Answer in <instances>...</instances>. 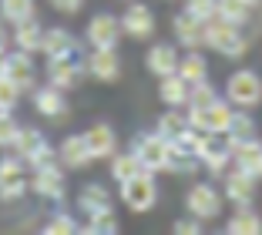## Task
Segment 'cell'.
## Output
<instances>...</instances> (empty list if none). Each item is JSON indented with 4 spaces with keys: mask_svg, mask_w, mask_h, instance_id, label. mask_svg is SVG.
Wrapping results in <instances>:
<instances>
[{
    "mask_svg": "<svg viewBox=\"0 0 262 235\" xmlns=\"http://www.w3.org/2000/svg\"><path fill=\"white\" fill-rule=\"evenodd\" d=\"M7 74V51H4V47H0V77Z\"/></svg>",
    "mask_w": 262,
    "mask_h": 235,
    "instance_id": "f6af8a7d",
    "label": "cell"
},
{
    "mask_svg": "<svg viewBox=\"0 0 262 235\" xmlns=\"http://www.w3.org/2000/svg\"><path fill=\"white\" fill-rule=\"evenodd\" d=\"M84 64H88V74L101 84H111V81L121 77V57H118L115 47H91Z\"/></svg>",
    "mask_w": 262,
    "mask_h": 235,
    "instance_id": "8fae6325",
    "label": "cell"
},
{
    "mask_svg": "<svg viewBox=\"0 0 262 235\" xmlns=\"http://www.w3.org/2000/svg\"><path fill=\"white\" fill-rule=\"evenodd\" d=\"M121 31L135 40H148L155 34V14L148 4H131L121 14Z\"/></svg>",
    "mask_w": 262,
    "mask_h": 235,
    "instance_id": "4fadbf2b",
    "label": "cell"
},
{
    "mask_svg": "<svg viewBox=\"0 0 262 235\" xmlns=\"http://www.w3.org/2000/svg\"><path fill=\"white\" fill-rule=\"evenodd\" d=\"M225 232H232V235H259L262 232V219L249 208V205H239V208L232 212Z\"/></svg>",
    "mask_w": 262,
    "mask_h": 235,
    "instance_id": "4316f807",
    "label": "cell"
},
{
    "mask_svg": "<svg viewBox=\"0 0 262 235\" xmlns=\"http://www.w3.org/2000/svg\"><path fill=\"white\" fill-rule=\"evenodd\" d=\"M37 4L34 0H0V17L7 24H20V20H31Z\"/></svg>",
    "mask_w": 262,
    "mask_h": 235,
    "instance_id": "d6a6232c",
    "label": "cell"
},
{
    "mask_svg": "<svg viewBox=\"0 0 262 235\" xmlns=\"http://www.w3.org/2000/svg\"><path fill=\"white\" fill-rule=\"evenodd\" d=\"M171 31H175L178 44L188 47V51H195V47L205 44V20H202V17H195V14H188V10H182V14L175 17Z\"/></svg>",
    "mask_w": 262,
    "mask_h": 235,
    "instance_id": "9a60e30c",
    "label": "cell"
},
{
    "mask_svg": "<svg viewBox=\"0 0 262 235\" xmlns=\"http://www.w3.org/2000/svg\"><path fill=\"white\" fill-rule=\"evenodd\" d=\"M168 138H162L158 131H148V135H138L135 138V155L141 158V165L148 172H168Z\"/></svg>",
    "mask_w": 262,
    "mask_h": 235,
    "instance_id": "52a82bcc",
    "label": "cell"
},
{
    "mask_svg": "<svg viewBox=\"0 0 262 235\" xmlns=\"http://www.w3.org/2000/svg\"><path fill=\"white\" fill-rule=\"evenodd\" d=\"M232 165L242 168V172H249L252 178H262V141L259 138L232 144Z\"/></svg>",
    "mask_w": 262,
    "mask_h": 235,
    "instance_id": "ac0fdd59",
    "label": "cell"
},
{
    "mask_svg": "<svg viewBox=\"0 0 262 235\" xmlns=\"http://www.w3.org/2000/svg\"><path fill=\"white\" fill-rule=\"evenodd\" d=\"M40 144H44V135H40L37 128H20V131H17V138H14V144H10V152L20 155V158L27 161Z\"/></svg>",
    "mask_w": 262,
    "mask_h": 235,
    "instance_id": "1f68e13d",
    "label": "cell"
},
{
    "mask_svg": "<svg viewBox=\"0 0 262 235\" xmlns=\"http://www.w3.org/2000/svg\"><path fill=\"white\" fill-rule=\"evenodd\" d=\"M34 108L44 118H61V114H68V98H64L61 88H54V84L47 81V88L34 91Z\"/></svg>",
    "mask_w": 262,
    "mask_h": 235,
    "instance_id": "ffe728a7",
    "label": "cell"
},
{
    "mask_svg": "<svg viewBox=\"0 0 262 235\" xmlns=\"http://www.w3.org/2000/svg\"><path fill=\"white\" fill-rule=\"evenodd\" d=\"M199 158H202V165L208 168V172H215V175H222L225 172V165L232 161V144H229V138L225 135H212V131H202L199 135Z\"/></svg>",
    "mask_w": 262,
    "mask_h": 235,
    "instance_id": "9c48e42d",
    "label": "cell"
},
{
    "mask_svg": "<svg viewBox=\"0 0 262 235\" xmlns=\"http://www.w3.org/2000/svg\"><path fill=\"white\" fill-rule=\"evenodd\" d=\"M188 94H192V84L178 74V71L168 74V77H162V84H158V98L168 108H188Z\"/></svg>",
    "mask_w": 262,
    "mask_h": 235,
    "instance_id": "603a6c76",
    "label": "cell"
},
{
    "mask_svg": "<svg viewBox=\"0 0 262 235\" xmlns=\"http://www.w3.org/2000/svg\"><path fill=\"white\" fill-rule=\"evenodd\" d=\"M185 205H188V212H192L195 219L212 222V219H219V212H222V191H219L215 185H208V182H199V185L188 188Z\"/></svg>",
    "mask_w": 262,
    "mask_h": 235,
    "instance_id": "ba28073f",
    "label": "cell"
},
{
    "mask_svg": "<svg viewBox=\"0 0 262 235\" xmlns=\"http://www.w3.org/2000/svg\"><path fill=\"white\" fill-rule=\"evenodd\" d=\"M225 101H229L232 108H246V111L259 108L262 77L255 74V71H235V74H229V81H225Z\"/></svg>",
    "mask_w": 262,
    "mask_h": 235,
    "instance_id": "7a4b0ae2",
    "label": "cell"
},
{
    "mask_svg": "<svg viewBox=\"0 0 262 235\" xmlns=\"http://www.w3.org/2000/svg\"><path fill=\"white\" fill-rule=\"evenodd\" d=\"M84 74H88V64L81 61V51L64 54V57H51V61H47V81L54 84V88H61V91L77 88V84L84 81Z\"/></svg>",
    "mask_w": 262,
    "mask_h": 235,
    "instance_id": "5b68a950",
    "label": "cell"
},
{
    "mask_svg": "<svg viewBox=\"0 0 262 235\" xmlns=\"http://www.w3.org/2000/svg\"><path fill=\"white\" fill-rule=\"evenodd\" d=\"M17 121H14V111H0V148H10L17 138Z\"/></svg>",
    "mask_w": 262,
    "mask_h": 235,
    "instance_id": "f35d334b",
    "label": "cell"
},
{
    "mask_svg": "<svg viewBox=\"0 0 262 235\" xmlns=\"http://www.w3.org/2000/svg\"><path fill=\"white\" fill-rule=\"evenodd\" d=\"M205 47H212L215 54H222V57H232V61H239V57H246L249 51V40L246 34H242L239 24L225 20V17H208L205 20Z\"/></svg>",
    "mask_w": 262,
    "mask_h": 235,
    "instance_id": "6da1fadb",
    "label": "cell"
},
{
    "mask_svg": "<svg viewBox=\"0 0 262 235\" xmlns=\"http://www.w3.org/2000/svg\"><path fill=\"white\" fill-rule=\"evenodd\" d=\"M54 161H61V158H57V148H51V144H40V148H37V152H34L31 155V158H27V168H31V172H34V168H44V165H54Z\"/></svg>",
    "mask_w": 262,
    "mask_h": 235,
    "instance_id": "ab89813d",
    "label": "cell"
},
{
    "mask_svg": "<svg viewBox=\"0 0 262 235\" xmlns=\"http://www.w3.org/2000/svg\"><path fill=\"white\" fill-rule=\"evenodd\" d=\"M81 232H94V235H115L118 232V215L111 212V208H104V212H94L88 215L84 228Z\"/></svg>",
    "mask_w": 262,
    "mask_h": 235,
    "instance_id": "836d02e7",
    "label": "cell"
},
{
    "mask_svg": "<svg viewBox=\"0 0 262 235\" xmlns=\"http://www.w3.org/2000/svg\"><path fill=\"white\" fill-rule=\"evenodd\" d=\"M185 10L195 14V17H202V20H208V17H215L219 0H185Z\"/></svg>",
    "mask_w": 262,
    "mask_h": 235,
    "instance_id": "60d3db41",
    "label": "cell"
},
{
    "mask_svg": "<svg viewBox=\"0 0 262 235\" xmlns=\"http://www.w3.org/2000/svg\"><path fill=\"white\" fill-rule=\"evenodd\" d=\"M178 74L185 77L188 84H199V81H208V64H205V57H202L199 51L185 54V57H182V61H178Z\"/></svg>",
    "mask_w": 262,
    "mask_h": 235,
    "instance_id": "f546056e",
    "label": "cell"
},
{
    "mask_svg": "<svg viewBox=\"0 0 262 235\" xmlns=\"http://www.w3.org/2000/svg\"><path fill=\"white\" fill-rule=\"evenodd\" d=\"M84 141H88V148H91V155H94V161H101V158H115V152H118V135L108 128V124H91V128L84 131Z\"/></svg>",
    "mask_w": 262,
    "mask_h": 235,
    "instance_id": "d6986e66",
    "label": "cell"
},
{
    "mask_svg": "<svg viewBox=\"0 0 262 235\" xmlns=\"http://www.w3.org/2000/svg\"><path fill=\"white\" fill-rule=\"evenodd\" d=\"M185 128H188V114H182L178 108H168V111L158 118V128H155V131H158L162 138H168V141H175Z\"/></svg>",
    "mask_w": 262,
    "mask_h": 235,
    "instance_id": "4dcf8cb0",
    "label": "cell"
},
{
    "mask_svg": "<svg viewBox=\"0 0 262 235\" xmlns=\"http://www.w3.org/2000/svg\"><path fill=\"white\" fill-rule=\"evenodd\" d=\"M57 158H61L64 168H71V172H81V168H88L94 161L91 148H88L84 135H68L61 141V148H57Z\"/></svg>",
    "mask_w": 262,
    "mask_h": 235,
    "instance_id": "5bb4252c",
    "label": "cell"
},
{
    "mask_svg": "<svg viewBox=\"0 0 262 235\" xmlns=\"http://www.w3.org/2000/svg\"><path fill=\"white\" fill-rule=\"evenodd\" d=\"M40 40H44V27L37 24V17L14 24V44H17V51L37 54V51H40Z\"/></svg>",
    "mask_w": 262,
    "mask_h": 235,
    "instance_id": "cb8c5ba5",
    "label": "cell"
},
{
    "mask_svg": "<svg viewBox=\"0 0 262 235\" xmlns=\"http://www.w3.org/2000/svg\"><path fill=\"white\" fill-rule=\"evenodd\" d=\"M121 34H124L121 31V20H118L115 14H94L91 20H88L84 37H88V44H91V47H115Z\"/></svg>",
    "mask_w": 262,
    "mask_h": 235,
    "instance_id": "7c38bea8",
    "label": "cell"
},
{
    "mask_svg": "<svg viewBox=\"0 0 262 235\" xmlns=\"http://www.w3.org/2000/svg\"><path fill=\"white\" fill-rule=\"evenodd\" d=\"M151 175L155 172H138L135 178L121 182V202L128 205L131 212H148V208H155V202H158V185H155Z\"/></svg>",
    "mask_w": 262,
    "mask_h": 235,
    "instance_id": "277c9868",
    "label": "cell"
},
{
    "mask_svg": "<svg viewBox=\"0 0 262 235\" xmlns=\"http://www.w3.org/2000/svg\"><path fill=\"white\" fill-rule=\"evenodd\" d=\"M7 77L20 88V91H31L34 77H37V68H34V54L27 51H14L7 54Z\"/></svg>",
    "mask_w": 262,
    "mask_h": 235,
    "instance_id": "e0dca14e",
    "label": "cell"
},
{
    "mask_svg": "<svg viewBox=\"0 0 262 235\" xmlns=\"http://www.w3.org/2000/svg\"><path fill=\"white\" fill-rule=\"evenodd\" d=\"M77 205H81V212L84 215H94V212H104V208H111V191L104 188V185L91 182L81 188V195H77Z\"/></svg>",
    "mask_w": 262,
    "mask_h": 235,
    "instance_id": "484cf974",
    "label": "cell"
},
{
    "mask_svg": "<svg viewBox=\"0 0 262 235\" xmlns=\"http://www.w3.org/2000/svg\"><path fill=\"white\" fill-rule=\"evenodd\" d=\"M31 188L37 191L40 198H51V202H61L64 188H68V178H64V165L54 161V165L34 168L31 172Z\"/></svg>",
    "mask_w": 262,
    "mask_h": 235,
    "instance_id": "30bf717a",
    "label": "cell"
},
{
    "mask_svg": "<svg viewBox=\"0 0 262 235\" xmlns=\"http://www.w3.org/2000/svg\"><path fill=\"white\" fill-rule=\"evenodd\" d=\"M27 188H31L27 161H24L20 155L0 158V198H4V202H14V198H20Z\"/></svg>",
    "mask_w": 262,
    "mask_h": 235,
    "instance_id": "8992f818",
    "label": "cell"
},
{
    "mask_svg": "<svg viewBox=\"0 0 262 235\" xmlns=\"http://www.w3.org/2000/svg\"><path fill=\"white\" fill-rule=\"evenodd\" d=\"M199 165H202V158L188 148V144H182V141H171L168 144V172L192 175V172H199Z\"/></svg>",
    "mask_w": 262,
    "mask_h": 235,
    "instance_id": "d4e9b609",
    "label": "cell"
},
{
    "mask_svg": "<svg viewBox=\"0 0 262 235\" xmlns=\"http://www.w3.org/2000/svg\"><path fill=\"white\" fill-rule=\"evenodd\" d=\"M175 232L178 235H199L202 232V219H195V215L188 212V219H178L175 222Z\"/></svg>",
    "mask_w": 262,
    "mask_h": 235,
    "instance_id": "b9f144b4",
    "label": "cell"
},
{
    "mask_svg": "<svg viewBox=\"0 0 262 235\" xmlns=\"http://www.w3.org/2000/svg\"><path fill=\"white\" fill-rule=\"evenodd\" d=\"M246 4H252V7H255V4H259V0H246Z\"/></svg>",
    "mask_w": 262,
    "mask_h": 235,
    "instance_id": "bcb514c9",
    "label": "cell"
},
{
    "mask_svg": "<svg viewBox=\"0 0 262 235\" xmlns=\"http://www.w3.org/2000/svg\"><path fill=\"white\" fill-rule=\"evenodd\" d=\"M81 51L74 40V34L64 31V27H51V31H44V40H40V54H44L47 61L51 57H64V54H74Z\"/></svg>",
    "mask_w": 262,
    "mask_h": 235,
    "instance_id": "7402d4cb",
    "label": "cell"
},
{
    "mask_svg": "<svg viewBox=\"0 0 262 235\" xmlns=\"http://www.w3.org/2000/svg\"><path fill=\"white\" fill-rule=\"evenodd\" d=\"M17 101H20V88L4 74V77H0V111H14Z\"/></svg>",
    "mask_w": 262,
    "mask_h": 235,
    "instance_id": "8d00e7d4",
    "label": "cell"
},
{
    "mask_svg": "<svg viewBox=\"0 0 262 235\" xmlns=\"http://www.w3.org/2000/svg\"><path fill=\"white\" fill-rule=\"evenodd\" d=\"M178 51L171 44H155L151 51L145 54V64H148V71H151L155 77H168V74H175L178 71Z\"/></svg>",
    "mask_w": 262,
    "mask_h": 235,
    "instance_id": "44dd1931",
    "label": "cell"
},
{
    "mask_svg": "<svg viewBox=\"0 0 262 235\" xmlns=\"http://www.w3.org/2000/svg\"><path fill=\"white\" fill-rule=\"evenodd\" d=\"M219 17H225V20L232 24H249V14H252V4H246V0H219Z\"/></svg>",
    "mask_w": 262,
    "mask_h": 235,
    "instance_id": "e575fe53",
    "label": "cell"
},
{
    "mask_svg": "<svg viewBox=\"0 0 262 235\" xmlns=\"http://www.w3.org/2000/svg\"><path fill=\"white\" fill-rule=\"evenodd\" d=\"M219 94H215V88L208 81H199V84H192V94H188V108H202V104H212Z\"/></svg>",
    "mask_w": 262,
    "mask_h": 235,
    "instance_id": "74e56055",
    "label": "cell"
},
{
    "mask_svg": "<svg viewBox=\"0 0 262 235\" xmlns=\"http://www.w3.org/2000/svg\"><path fill=\"white\" fill-rule=\"evenodd\" d=\"M225 198H229L232 205H252V198H255V178L249 172H242V168L225 172Z\"/></svg>",
    "mask_w": 262,
    "mask_h": 235,
    "instance_id": "2e32d148",
    "label": "cell"
},
{
    "mask_svg": "<svg viewBox=\"0 0 262 235\" xmlns=\"http://www.w3.org/2000/svg\"><path fill=\"white\" fill-rule=\"evenodd\" d=\"M51 4H54L57 14H77V10L84 7V0H51Z\"/></svg>",
    "mask_w": 262,
    "mask_h": 235,
    "instance_id": "7bdbcfd3",
    "label": "cell"
},
{
    "mask_svg": "<svg viewBox=\"0 0 262 235\" xmlns=\"http://www.w3.org/2000/svg\"><path fill=\"white\" fill-rule=\"evenodd\" d=\"M138 172H148V168L141 165V158L135 155V148H131V152H115V158H111V178H118V185L128 182V178H135Z\"/></svg>",
    "mask_w": 262,
    "mask_h": 235,
    "instance_id": "83f0119b",
    "label": "cell"
},
{
    "mask_svg": "<svg viewBox=\"0 0 262 235\" xmlns=\"http://www.w3.org/2000/svg\"><path fill=\"white\" fill-rule=\"evenodd\" d=\"M7 44V20H4V17H0V47Z\"/></svg>",
    "mask_w": 262,
    "mask_h": 235,
    "instance_id": "ee69618b",
    "label": "cell"
},
{
    "mask_svg": "<svg viewBox=\"0 0 262 235\" xmlns=\"http://www.w3.org/2000/svg\"><path fill=\"white\" fill-rule=\"evenodd\" d=\"M44 232L47 235H74V232H81V225H77L68 212H57V215H51V219H47Z\"/></svg>",
    "mask_w": 262,
    "mask_h": 235,
    "instance_id": "d590c367",
    "label": "cell"
},
{
    "mask_svg": "<svg viewBox=\"0 0 262 235\" xmlns=\"http://www.w3.org/2000/svg\"><path fill=\"white\" fill-rule=\"evenodd\" d=\"M232 114H235V108L229 104V101L215 98L212 104H202V108H188V124L199 131H212V135H225L232 124Z\"/></svg>",
    "mask_w": 262,
    "mask_h": 235,
    "instance_id": "3957f363",
    "label": "cell"
},
{
    "mask_svg": "<svg viewBox=\"0 0 262 235\" xmlns=\"http://www.w3.org/2000/svg\"><path fill=\"white\" fill-rule=\"evenodd\" d=\"M225 138H229V144L252 141V138H255V124H252V118H249L246 108H235V114H232V124H229V131H225Z\"/></svg>",
    "mask_w": 262,
    "mask_h": 235,
    "instance_id": "f1b7e54d",
    "label": "cell"
}]
</instances>
